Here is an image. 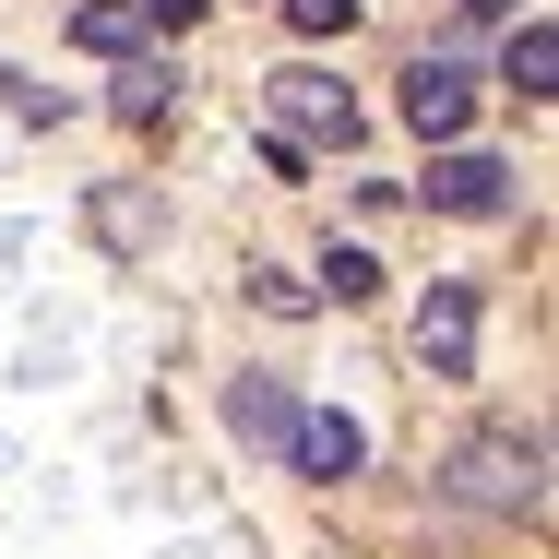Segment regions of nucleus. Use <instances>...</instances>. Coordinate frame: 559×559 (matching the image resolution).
Returning a JSON list of instances; mask_svg holds the SVG:
<instances>
[{"mask_svg":"<svg viewBox=\"0 0 559 559\" xmlns=\"http://www.w3.org/2000/svg\"><path fill=\"white\" fill-rule=\"evenodd\" d=\"M441 488L464 500V512H524V524H536V512H548V452L512 441V429H476V441L452 452Z\"/></svg>","mask_w":559,"mask_h":559,"instance_id":"obj_1","label":"nucleus"},{"mask_svg":"<svg viewBox=\"0 0 559 559\" xmlns=\"http://www.w3.org/2000/svg\"><path fill=\"white\" fill-rule=\"evenodd\" d=\"M262 96H274V143H298V155L310 143H357V108H345L334 72H274Z\"/></svg>","mask_w":559,"mask_h":559,"instance_id":"obj_2","label":"nucleus"},{"mask_svg":"<svg viewBox=\"0 0 559 559\" xmlns=\"http://www.w3.org/2000/svg\"><path fill=\"white\" fill-rule=\"evenodd\" d=\"M464 119H476V72L464 60H405V131L417 143H452Z\"/></svg>","mask_w":559,"mask_h":559,"instance_id":"obj_3","label":"nucleus"},{"mask_svg":"<svg viewBox=\"0 0 559 559\" xmlns=\"http://www.w3.org/2000/svg\"><path fill=\"white\" fill-rule=\"evenodd\" d=\"M286 464L334 488V476H357V464H369V429H357V417H334V405H298V417H286Z\"/></svg>","mask_w":559,"mask_h":559,"instance_id":"obj_4","label":"nucleus"},{"mask_svg":"<svg viewBox=\"0 0 559 559\" xmlns=\"http://www.w3.org/2000/svg\"><path fill=\"white\" fill-rule=\"evenodd\" d=\"M417 203H441V215H500L512 203V167L500 155H429V191Z\"/></svg>","mask_w":559,"mask_h":559,"instance_id":"obj_5","label":"nucleus"},{"mask_svg":"<svg viewBox=\"0 0 559 559\" xmlns=\"http://www.w3.org/2000/svg\"><path fill=\"white\" fill-rule=\"evenodd\" d=\"M417 357L464 381V357H476V286H429V310H417Z\"/></svg>","mask_w":559,"mask_h":559,"instance_id":"obj_6","label":"nucleus"},{"mask_svg":"<svg viewBox=\"0 0 559 559\" xmlns=\"http://www.w3.org/2000/svg\"><path fill=\"white\" fill-rule=\"evenodd\" d=\"M286 417H298V393H286L274 369H238V381H226V429L250 452H286Z\"/></svg>","mask_w":559,"mask_h":559,"instance_id":"obj_7","label":"nucleus"},{"mask_svg":"<svg viewBox=\"0 0 559 559\" xmlns=\"http://www.w3.org/2000/svg\"><path fill=\"white\" fill-rule=\"evenodd\" d=\"M72 48H96V60H143V12H131V0H84V12H72Z\"/></svg>","mask_w":559,"mask_h":559,"instance_id":"obj_8","label":"nucleus"},{"mask_svg":"<svg viewBox=\"0 0 559 559\" xmlns=\"http://www.w3.org/2000/svg\"><path fill=\"white\" fill-rule=\"evenodd\" d=\"M108 108L131 119V131H143V119H167V108H179V72H167V60H131V72L108 84Z\"/></svg>","mask_w":559,"mask_h":559,"instance_id":"obj_9","label":"nucleus"},{"mask_svg":"<svg viewBox=\"0 0 559 559\" xmlns=\"http://www.w3.org/2000/svg\"><path fill=\"white\" fill-rule=\"evenodd\" d=\"M512 96H559V24H524L512 36Z\"/></svg>","mask_w":559,"mask_h":559,"instance_id":"obj_10","label":"nucleus"},{"mask_svg":"<svg viewBox=\"0 0 559 559\" xmlns=\"http://www.w3.org/2000/svg\"><path fill=\"white\" fill-rule=\"evenodd\" d=\"M155 203H131V191H96V238H108V250H155Z\"/></svg>","mask_w":559,"mask_h":559,"instance_id":"obj_11","label":"nucleus"},{"mask_svg":"<svg viewBox=\"0 0 559 559\" xmlns=\"http://www.w3.org/2000/svg\"><path fill=\"white\" fill-rule=\"evenodd\" d=\"M286 24H298V36H345V24H357V0H286Z\"/></svg>","mask_w":559,"mask_h":559,"instance_id":"obj_12","label":"nucleus"},{"mask_svg":"<svg viewBox=\"0 0 559 559\" xmlns=\"http://www.w3.org/2000/svg\"><path fill=\"white\" fill-rule=\"evenodd\" d=\"M322 286H334V298H381V262H369V250H334V274H322Z\"/></svg>","mask_w":559,"mask_h":559,"instance_id":"obj_13","label":"nucleus"},{"mask_svg":"<svg viewBox=\"0 0 559 559\" xmlns=\"http://www.w3.org/2000/svg\"><path fill=\"white\" fill-rule=\"evenodd\" d=\"M203 12H215V0H143V24H167V36H191Z\"/></svg>","mask_w":559,"mask_h":559,"instance_id":"obj_14","label":"nucleus"},{"mask_svg":"<svg viewBox=\"0 0 559 559\" xmlns=\"http://www.w3.org/2000/svg\"><path fill=\"white\" fill-rule=\"evenodd\" d=\"M464 12H512V0H464Z\"/></svg>","mask_w":559,"mask_h":559,"instance_id":"obj_15","label":"nucleus"}]
</instances>
